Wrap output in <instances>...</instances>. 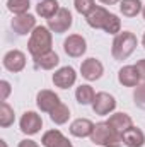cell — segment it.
<instances>
[{
  "instance_id": "cell-18",
  "label": "cell",
  "mask_w": 145,
  "mask_h": 147,
  "mask_svg": "<svg viewBox=\"0 0 145 147\" xmlns=\"http://www.w3.org/2000/svg\"><path fill=\"white\" fill-rule=\"evenodd\" d=\"M123 144L126 147H144L145 146V134L138 127H132L123 134Z\"/></svg>"
},
{
  "instance_id": "cell-32",
  "label": "cell",
  "mask_w": 145,
  "mask_h": 147,
  "mask_svg": "<svg viewBox=\"0 0 145 147\" xmlns=\"http://www.w3.org/2000/svg\"><path fill=\"white\" fill-rule=\"evenodd\" d=\"M0 146H2V147H7V144H5V140H0Z\"/></svg>"
},
{
  "instance_id": "cell-26",
  "label": "cell",
  "mask_w": 145,
  "mask_h": 147,
  "mask_svg": "<svg viewBox=\"0 0 145 147\" xmlns=\"http://www.w3.org/2000/svg\"><path fill=\"white\" fill-rule=\"evenodd\" d=\"M73 5H75V10L80 14V16H89L94 7H96V0H73Z\"/></svg>"
},
{
  "instance_id": "cell-9",
  "label": "cell",
  "mask_w": 145,
  "mask_h": 147,
  "mask_svg": "<svg viewBox=\"0 0 145 147\" xmlns=\"http://www.w3.org/2000/svg\"><path fill=\"white\" fill-rule=\"evenodd\" d=\"M63 50H65V53L68 57L79 58V57H82L87 51V41L80 34H70L63 41Z\"/></svg>"
},
{
  "instance_id": "cell-25",
  "label": "cell",
  "mask_w": 145,
  "mask_h": 147,
  "mask_svg": "<svg viewBox=\"0 0 145 147\" xmlns=\"http://www.w3.org/2000/svg\"><path fill=\"white\" fill-rule=\"evenodd\" d=\"M29 0H7V9L14 14V16H21V14H28L29 12Z\"/></svg>"
},
{
  "instance_id": "cell-22",
  "label": "cell",
  "mask_w": 145,
  "mask_h": 147,
  "mask_svg": "<svg viewBox=\"0 0 145 147\" xmlns=\"http://www.w3.org/2000/svg\"><path fill=\"white\" fill-rule=\"evenodd\" d=\"M94 98H96V92H94V89H92L89 84H82V86H79L77 91H75V99H77V103L82 105V106L92 105Z\"/></svg>"
},
{
  "instance_id": "cell-17",
  "label": "cell",
  "mask_w": 145,
  "mask_h": 147,
  "mask_svg": "<svg viewBox=\"0 0 145 147\" xmlns=\"http://www.w3.org/2000/svg\"><path fill=\"white\" fill-rule=\"evenodd\" d=\"M109 123V127L111 128H114L118 134H125L128 128H132L133 127V120H132V116L130 115H126V113H114V115H111L108 120H106Z\"/></svg>"
},
{
  "instance_id": "cell-16",
  "label": "cell",
  "mask_w": 145,
  "mask_h": 147,
  "mask_svg": "<svg viewBox=\"0 0 145 147\" xmlns=\"http://www.w3.org/2000/svg\"><path fill=\"white\" fill-rule=\"evenodd\" d=\"M92 130H94V123L89 118H77L70 123V134L73 137H79V139L91 137Z\"/></svg>"
},
{
  "instance_id": "cell-14",
  "label": "cell",
  "mask_w": 145,
  "mask_h": 147,
  "mask_svg": "<svg viewBox=\"0 0 145 147\" xmlns=\"http://www.w3.org/2000/svg\"><path fill=\"white\" fill-rule=\"evenodd\" d=\"M140 74L135 65H125L118 72V82L125 87H137L140 84Z\"/></svg>"
},
{
  "instance_id": "cell-29",
  "label": "cell",
  "mask_w": 145,
  "mask_h": 147,
  "mask_svg": "<svg viewBox=\"0 0 145 147\" xmlns=\"http://www.w3.org/2000/svg\"><path fill=\"white\" fill-rule=\"evenodd\" d=\"M135 67H137V70H138V74H140V79L145 82V58L138 60V62L135 63Z\"/></svg>"
},
{
  "instance_id": "cell-2",
  "label": "cell",
  "mask_w": 145,
  "mask_h": 147,
  "mask_svg": "<svg viewBox=\"0 0 145 147\" xmlns=\"http://www.w3.org/2000/svg\"><path fill=\"white\" fill-rule=\"evenodd\" d=\"M51 46H53V36H51L50 28L48 26H36L31 33L29 43H28V50L33 55V58L51 51Z\"/></svg>"
},
{
  "instance_id": "cell-13",
  "label": "cell",
  "mask_w": 145,
  "mask_h": 147,
  "mask_svg": "<svg viewBox=\"0 0 145 147\" xmlns=\"http://www.w3.org/2000/svg\"><path fill=\"white\" fill-rule=\"evenodd\" d=\"M60 103H62V101H60L58 94H55V92L50 91V89H43V91H39L38 96H36L38 108H39L41 111H44V113H51V111L55 110Z\"/></svg>"
},
{
  "instance_id": "cell-33",
  "label": "cell",
  "mask_w": 145,
  "mask_h": 147,
  "mask_svg": "<svg viewBox=\"0 0 145 147\" xmlns=\"http://www.w3.org/2000/svg\"><path fill=\"white\" fill-rule=\"evenodd\" d=\"M142 45H144V48H145V33H144V38H142Z\"/></svg>"
},
{
  "instance_id": "cell-3",
  "label": "cell",
  "mask_w": 145,
  "mask_h": 147,
  "mask_svg": "<svg viewBox=\"0 0 145 147\" xmlns=\"http://www.w3.org/2000/svg\"><path fill=\"white\" fill-rule=\"evenodd\" d=\"M91 142L103 147H121L123 135L118 134L114 128H111L108 121H99L94 125V130L91 134Z\"/></svg>"
},
{
  "instance_id": "cell-7",
  "label": "cell",
  "mask_w": 145,
  "mask_h": 147,
  "mask_svg": "<svg viewBox=\"0 0 145 147\" xmlns=\"http://www.w3.org/2000/svg\"><path fill=\"white\" fill-rule=\"evenodd\" d=\"M19 127H21V132L24 135H36L43 127V120L36 111H26L21 116Z\"/></svg>"
},
{
  "instance_id": "cell-5",
  "label": "cell",
  "mask_w": 145,
  "mask_h": 147,
  "mask_svg": "<svg viewBox=\"0 0 145 147\" xmlns=\"http://www.w3.org/2000/svg\"><path fill=\"white\" fill-rule=\"evenodd\" d=\"M73 24V17H72V12L65 7H60V10L51 17L48 19V28L51 33H56V34H63L67 33Z\"/></svg>"
},
{
  "instance_id": "cell-11",
  "label": "cell",
  "mask_w": 145,
  "mask_h": 147,
  "mask_svg": "<svg viewBox=\"0 0 145 147\" xmlns=\"http://www.w3.org/2000/svg\"><path fill=\"white\" fill-rule=\"evenodd\" d=\"M3 67L9 70V72H21L24 67H26V55L21 51V50H10L3 55V60H2Z\"/></svg>"
},
{
  "instance_id": "cell-10",
  "label": "cell",
  "mask_w": 145,
  "mask_h": 147,
  "mask_svg": "<svg viewBox=\"0 0 145 147\" xmlns=\"http://www.w3.org/2000/svg\"><path fill=\"white\" fill-rule=\"evenodd\" d=\"M10 26H12L14 33L24 36L28 33H33V29L36 28V17L33 14H29V12L28 14H21V16H14Z\"/></svg>"
},
{
  "instance_id": "cell-34",
  "label": "cell",
  "mask_w": 145,
  "mask_h": 147,
  "mask_svg": "<svg viewBox=\"0 0 145 147\" xmlns=\"http://www.w3.org/2000/svg\"><path fill=\"white\" fill-rule=\"evenodd\" d=\"M142 16H144V19H145V5H144V9H142Z\"/></svg>"
},
{
  "instance_id": "cell-4",
  "label": "cell",
  "mask_w": 145,
  "mask_h": 147,
  "mask_svg": "<svg viewBox=\"0 0 145 147\" xmlns=\"http://www.w3.org/2000/svg\"><path fill=\"white\" fill-rule=\"evenodd\" d=\"M137 45H138V39L132 31H121L113 39L111 55H113L114 60H126L135 51Z\"/></svg>"
},
{
  "instance_id": "cell-30",
  "label": "cell",
  "mask_w": 145,
  "mask_h": 147,
  "mask_svg": "<svg viewBox=\"0 0 145 147\" xmlns=\"http://www.w3.org/2000/svg\"><path fill=\"white\" fill-rule=\"evenodd\" d=\"M17 147H39V146H38V142L31 140V139H24V140L19 142V146Z\"/></svg>"
},
{
  "instance_id": "cell-8",
  "label": "cell",
  "mask_w": 145,
  "mask_h": 147,
  "mask_svg": "<svg viewBox=\"0 0 145 147\" xmlns=\"http://www.w3.org/2000/svg\"><path fill=\"white\" fill-rule=\"evenodd\" d=\"M80 74H82V77L85 80H91V82L92 80H99L103 77V74H104V65L94 57L85 58L82 62V65H80Z\"/></svg>"
},
{
  "instance_id": "cell-21",
  "label": "cell",
  "mask_w": 145,
  "mask_h": 147,
  "mask_svg": "<svg viewBox=\"0 0 145 147\" xmlns=\"http://www.w3.org/2000/svg\"><path fill=\"white\" fill-rule=\"evenodd\" d=\"M144 9V3L140 0H121L119 2V12L125 17H137Z\"/></svg>"
},
{
  "instance_id": "cell-31",
  "label": "cell",
  "mask_w": 145,
  "mask_h": 147,
  "mask_svg": "<svg viewBox=\"0 0 145 147\" xmlns=\"http://www.w3.org/2000/svg\"><path fill=\"white\" fill-rule=\"evenodd\" d=\"M101 3H104V5H114V3H118V2H121V0H99Z\"/></svg>"
},
{
  "instance_id": "cell-27",
  "label": "cell",
  "mask_w": 145,
  "mask_h": 147,
  "mask_svg": "<svg viewBox=\"0 0 145 147\" xmlns=\"http://www.w3.org/2000/svg\"><path fill=\"white\" fill-rule=\"evenodd\" d=\"M133 99H135V105L140 108V110H145V82L138 84L133 91Z\"/></svg>"
},
{
  "instance_id": "cell-12",
  "label": "cell",
  "mask_w": 145,
  "mask_h": 147,
  "mask_svg": "<svg viewBox=\"0 0 145 147\" xmlns=\"http://www.w3.org/2000/svg\"><path fill=\"white\" fill-rule=\"evenodd\" d=\"M77 80V74H75V69L67 65V67H62L58 69L56 72L53 74V84L60 89H68L72 87Z\"/></svg>"
},
{
  "instance_id": "cell-6",
  "label": "cell",
  "mask_w": 145,
  "mask_h": 147,
  "mask_svg": "<svg viewBox=\"0 0 145 147\" xmlns=\"http://www.w3.org/2000/svg\"><path fill=\"white\" fill-rule=\"evenodd\" d=\"M116 108V99L114 96H111L109 92H96V98L92 101V110L96 115H101V116H106L109 113H113Z\"/></svg>"
},
{
  "instance_id": "cell-28",
  "label": "cell",
  "mask_w": 145,
  "mask_h": 147,
  "mask_svg": "<svg viewBox=\"0 0 145 147\" xmlns=\"http://www.w3.org/2000/svg\"><path fill=\"white\" fill-rule=\"evenodd\" d=\"M0 89H2V101H5L10 94V84L7 80H0Z\"/></svg>"
},
{
  "instance_id": "cell-23",
  "label": "cell",
  "mask_w": 145,
  "mask_h": 147,
  "mask_svg": "<svg viewBox=\"0 0 145 147\" xmlns=\"http://www.w3.org/2000/svg\"><path fill=\"white\" fill-rule=\"evenodd\" d=\"M50 118H51V121H53L55 125H63V123H67L68 118H70V110H68V106L63 105V103H60L55 110L50 113Z\"/></svg>"
},
{
  "instance_id": "cell-20",
  "label": "cell",
  "mask_w": 145,
  "mask_h": 147,
  "mask_svg": "<svg viewBox=\"0 0 145 147\" xmlns=\"http://www.w3.org/2000/svg\"><path fill=\"white\" fill-rule=\"evenodd\" d=\"M58 10H60L58 0H41L36 5V14L43 19H51Z\"/></svg>"
},
{
  "instance_id": "cell-19",
  "label": "cell",
  "mask_w": 145,
  "mask_h": 147,
  "mask_svg": "<svg viewBox=\"0 0 145 147\" xmlns=\"http://www.w3.org/2000/svg\"><path fill=\"white\" fill-rule=\"evenodd\" d=\"M58 63H60V58L53 50L41 55V57H34V67L41 69V70H53Z\"/></svg>"
},
{
  "instance_id": "cell-15",
  "label": "cell",
  "mask_w": 145,
  "mask_h": 147,
  "mask_svg": "<svg viewBox=\"0 0 145 147\" xmlns=\"http://www.w3.org/2000/svg\"><path fill=\"white\" fill-rule=\"evenodd\" d=\"M41 144L44 147H72V142L60 130H48L41 137Z\"/></svg>"
},
{
  "instance_id": "cell-1",
  "label": "cell",
  "mask_w": 145,
  "mask_h": 147,
  "mask_svg": "<svg viewBox=\"0 0 145 147\" xmlns=\"http://www.w3.org/2000/svg\"><path fill=\"white\" fill-rule=\"evenodd\" d=\"M87 24L94 29H103L104 33L108 34H118L121 33V21L116 14L109 12L108 9L101 7V5H96L94 10L85 17Z\"/></svg>"
},
{
  "instance_id": "cell-24",
  "label": "cell",
  "mask_w": 145,
  "mask_h": 147,
  "mask_svg": "<svg viewBox=\"0 0 145 147\" xmlns=\"http://www.w3.org/2000/svg\"><path fill=\"white\" fill-rule=\"evenodd\" d=\"M14 118H15V115H14V110L10 108V105L2 101V106H0V127H3V128L10 127L14 123Z\"/></svg>"
}]
</instances>
